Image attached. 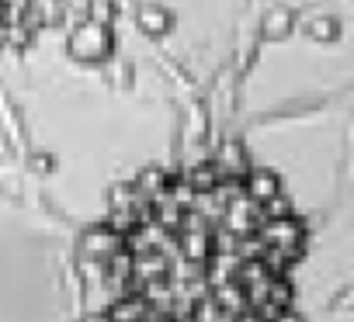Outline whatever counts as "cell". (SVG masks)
<instances>
[{
    "instance_id": "cell-1",
    "label": "cell",
    "mask_w": 354,
    "mask_h": 322,
    "mask_svg": "<svg viewBox=\"0 0 354 322\" xmlns=\"http://www.w3.org/2000/svg\"><path fill=\"white\" fill-rule=\"evenodd\" d=\"M313 232L247 159H195L125 184L80 243L94 322H306Z\"/></svg>"
}]
</instances>
